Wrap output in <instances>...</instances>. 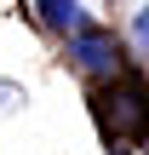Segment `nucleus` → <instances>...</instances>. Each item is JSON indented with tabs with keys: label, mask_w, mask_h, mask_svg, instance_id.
<instances>
[{
	"label": "nucleus",
	"mask_w": 149,
	"mask_h": 155,
	"mask_svg": "<svg viewBox=\"0 0 149 155\" xmlns=\"http://www.w3.org/2000/svg\"><path fill=\"white\" fill-rule=\"evenodd\" d=\"M69 58H80V69H92V75H121V40L109 29H75Z\"/></svg>",
	"instance_id": "obj_1"
},
{
	"label": "nucleus",
	"mask_w": 149,
	"mask_h": 155,
	"mask_svg": "<svg viewBox=\"0 0 149 155\" xmlns=\"http://www.w3.org/2000/svg\"><path fill=\"white\" fill-rule=\"evenodd\" d=\"M132 40H138V52L149 58V6H138V17H132Z\"/></svg>",
	"instance_id": "obj_4"
},
{
	"label": "nucleus",
	"mask_w": 149,
	"mask_h": 155,
	"mask_svg": "<svg viewBox=\"0 0 149 155\" xmlns=\"http://www.w3.org/2000/svg\"><path fill=\"white\" fill-rule=\"evenodd\" d=\"M103 121H109L115 132H138V127H149L144 92H132V86H115V92L103 98Z\"/></svg>",
	"instance_id": "obj_2"
},
{
	"label": "nucleus",
	"mask_w": 149,
	"mask_h": 155,
	"mask_svg": "<svg viewBox=\"0 0 149 155\" xmlns=\"http://www.w3.org/2000/svg\"><path fill=\"white\" fill-rule=\"evenodd\" d=\"M34 6H40L46 29H63V35H75V29H80V0H34Z\"/></svg>",
	"instance_id": "obj_3"
},
{
	"label": "nucleus",
	"mask_w": 149,
	"mask_h": 155,
	"mask_svg": "<svg viewBox=\"0 0 149 155\" xmlns=\"http://www.w3.org/2000/svg\"><path fill=\"white\" fill-rule=\"evenodd\" d=\"M144 138H149V127H144Z\"/></svg>",
	"instance_id": "obj_6"
},
{
	"label": "nucleus",
	"mask_w": 149,
	"mask_h": 155,
	"mask_svg": "<svg viewBox=\"0 0 149 155\" xmlns=\"http://www.w3.org/2000/svg\"><path fill=\"white\" fill-rule=\"evenodd\" d=\"M109 155H126V150H109Z\"/></svg>",
	"instance_id": "obj_5"
}]
</instances>
